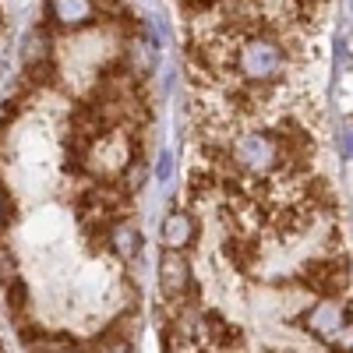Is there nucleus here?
Listing matches in <instances>:
<instances>
[{
  "mask_svg": "<svg viewBox=\"0 0 353 353\" xmlns=\"http://www.w3.org/2000/svg\"><path fill=\"white\" fill-rule=\"evenodd\" d=\"M297 321L318 343L332 346L336 353H350V304H343V301H314V304H307V311Z\"/></svg>",
  "mask_w": 353,
  "mask_h": 353,
  "instance_id": "1",
  "label": "nucleus"
},
{
  "mask_svg": "<svg viewBox=\"0 0 353 353\" xmlns=\"http://www.w3.org/2000/svg\"><path fill=\"white\" fill-rule=\"evenodd\" d=\"M159 290H163V297L170 304H181L194 290L191 265H188L184 251H163V258H159Z\"/></svg>",
  "mask_w": 353,
  "mask_h": 353,
  "instance_id": "2",
  "label": "nucleus"
},
{
  "mask_svg": "<svg viewBox=\"0 0 353 353\" xmlns=\"http://www.w3.org/2000/svg\"><path fill=\"white\" fill-rule=\"evenodd\" d=\"M96 21V11L88 0H50L46 4V25L50 28H64V32H71V28H85Z\"/></svg>",
  "mask_w": 353,
  "mask_h": 353,
  "instance_id": "3",
  "label": "nucleus"
},
{
  "mask_svg": "<svg viewBox=\"0 0 353 353\" xmlns=\"http://www.w3.org/2000/svg\"><path fill=\"white\" fill-rule=\"evenodd\" d=\"M198 241V219L191 212H170L163 219V244L166 251H184Z\"/></svg>",
  "mask_w": 353,
  "mask_h": 353,
  "instance_id": "4",
  "label": "nucleus"
},
{
  "mask_svg": "<svg viewBox=\"0 0 353 353\" xmlns=\"http://www.w3.org/2000/svg\"><path fill=\"white\" fill-rule=\"evenodd\" d=\"M106 248H113V254L121 258V261L138 258V251H141V237H138L134 223H131V219L113 223V226H110V233H106Z\"/></svg>",
  "mask_w": 353,
  "mask_h": 353,
  "instance_id": "5",
  "label": "nucleus"
},
{
  "mask_svg": "<svg viewBox=\"0 0 353 353\" xmlns=\"http://www.w3.org/2000/svg\"><path fill=\"white\" fill-rule=\"evenodd\" d=\"M21 85H28L36 92V88H53L57 85V61L46 57V61H28L25 71H21Z\"/></svg>",
  "mask_w": 353,
  "mask_h": 353,
  "instance_id": "6",
  "label": "nucleus"
},
{
  "mask_svg": "<svg viewBox=\"0 0 353 353\" xmlns=\"http://www.w3.org/2000/svg\"><path fill=\"white\" fill-rule=\"evenodd\" d=\"M4 301H8V307H11V314L14 318H21L25 314V307H28V286H25V279L18 276V279H11L8 286H4Z\"/></svg>",
  "mask_w": 353,
  "mask_h": 353,
  "instance_id": "7",
  "label": "nucleus"
},
{
  "mask_svg": "<svg viewBox=\"0 0 353 353\" xmlns=\"http://www.w3.org/2000/svg\"><path fill=\"white\" fill-rule=\"evenodd\" d=\"M11 279H18V258H14L11 244L0 241V286H8Z\"/></svg>",
  "mask_w": 353,
  "mask_h": 353,
  "instance_id": "8",
  "label": "nucleus"
},
{
  "mask_svg": "<svg viewBox=\"0 0 353 353\" xmlns=\"http://www.w3.org/2000/svg\"><path fill=\"white\" fill-rule=\"evenodd\" d=\"M96 353H131L128 339H96Z\"/></svg>",
  "mask_w": 353,
  "mask_h": 353,
  "instance_id": "9",
  "label": "nucleus"
},
{
  "mask_svg": "<svg viewBox=\"0 0 353 353\" xmlns=\"http://www.w3.org/2000/svg\"><path fill=\"white\" fill-rule=\"evenodd\" d=\"M11 216H14V201H11V194L4 188H0V226H8Z\"/></svg>",
  "mask_w": 353,
  "mask_h": 353,
  "instance_id": "10",
  "label": "nucleus"
}]
</instances>
